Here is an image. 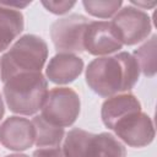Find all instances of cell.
<instances>
[{
  "instance_id": "cell-1",
  "label": "cell",
  "mask_w": 157,
  "mask_h": 157,
  "mask_svg": "<svg viewBox=\"0 0 157 157\" xmlns=\"http://www.w3.org/2000/svg\"><path fill=\"white\" fill-rule=\"evenodd\" d=\"M139 77V65L132 54L128 52L98 56L88 63L85 71L87 86L104 98L131 91Z\"/></svg>"
},
{
  "instance_id": "cell-2",
  "label": "cell",
  "mask_w": 157,
  "mask_h": 157,
  "mask_svg": "<svg viewBox=\"0 0 157 157\" xmlns=\"http://www.w3.org/2000/svg\"><path fill=\"white\" fill-rule=\"evenodd\" d=\"M48 80L42 72H22L4 82L2 94L10 112L18 115L37 114L48 96Z\"/></svg>"
},
{
  "instance_id": "cell-3",
  "label": "cell",
  "mask_w": 157,
  "mask_h": 157,
  "mask_svg": "<svg viewBox=\"0 0 157 157\" xmlns=\"http://www.w3.org/2000/svg\"><path fill=\"white\" fill-rule=\"evenodd\" d=\"M48 44L37 34L21 36L0 58L2 82L22 72H42L48 59Z\"/></svg>"
},
{
  "instance_id": "cell-4",
  "label": "cell",
  "mask_w": 157,
  "mask_h": 157,
  "mask_svg": "<svg viewBox=\"0 0 157 157\" xmlns=\"http://www.w3.org/2000/svg\"><path fill=\"white\" fill-rule=\"evenodd\" d=\"M63 141L65 157H126L124 144L110 132L93 134L74 128L65 134Z\"/></svg>"
},
{
  "instance_id": "cell-5",
  "label": "cell",
  "mask_w": 157,
  "mask_h": 157,
  "mask_svg": "<svg viewBox=\"0 0 157 157\" xmlns=\"http://www.w3.org/2000/svg\"><path fill=\"white\" fill-rule=\"evenodd\" d=\"M81 101L76 91L70 87H54L48 91L40 115L53 125L71 126L80 115Z\"/></svg>"
},
{
  "instance_id": "cell-6",
  "label": "cell",
  "mask_w": 157,
  "mask_h": 157,
  "mask_svg": "<svg viewBox=\"0 0 157 157\" xmlns=\"http://www.w3.org/2000/svg\"><path fill=\"white\" fill-rule=\"evenodd\" d=\"M91 20L80 13L55 20L50 26V38L58 53H82V38Z\"/></svg>"
},
{
  "instance_id": "cell-7",
  "label": "cell",
  "mask_w": 157,
  "mask_h": 157,
  "mask_svg": "<svg viewBox=\"0 0 157 157\" xmlns=\"http://www.w3.org/2000/svg\"><path fill=\"white\" fill-rule=\"evenodd\" d=\"M110 22L118 29L123 45H135L147 39L152 31L148 13L130 4L121 7Z\"/></svg>"
},
{
  "instance_id": "cell-8",
  "label": "cell",
  "mask_w": 157,
  "mask_h": 157,
  "mask_svg": "<svg viewBox=\"0 0 157 157\" xmlns=\"http://www.w3.org/2000/svg\"><path fill=\"white\" fill-rule=\"evenodd\" d=\"M112 130L118 140L135 148L148 146L156 135L151 117L142 110L125 115L115 123Z\"/></svg>"
},
{
  "instance_id": "cell-9",
  "label": "cell",
  "mask_w": 157,
  "mask_h": 157,
  "mask_svg": "<svg viewBox=\"0 0 157 157\" xmlns=\"http://www.w3.org/2000/svg\"><path fill=\"white\" fill-rule=\"evenodd\" d=\"M83 50L94 56H107L118 53L123 42L118 29L109 21H91L82 38Z\"/></svg>"
},
{
  "instance_id": "cell-10",
  "label": "cell",
  "mask_w": 157,
  "mask_h": 157,
  "mask_svg": "<svg viewBox=\"0 0 157 157\" xmlns=\"http://www.w3.org/2000/svg\"><path fill=\"white\" fill-rule=\"evenodd\" d=\"M36 129L32 120L12 115L0 124V144L10 151H26L34 145Z\"/></svg>"
},
{
  "instance_id": "cell-11",
  "label": "cell",
  "mask_w": 157,
  "mask_h": 157,
  "mask_svg": "<svg viewBox=\"0 0 157 157\" xmlns=\"http://www.w3.org/2000/svg\"><path fill=\"white\" fill-rule=\"evenodd\" d=\"M83 60L76 54L58 53L45 67V78L55 85L74 82L83 71Z\"/></svg>"
},
{
  "instance_id": "cell-12",
  "label": "cell",
  "mask_w": 157,
  "mask_h": 157,
  "mask_svg": "<svg viewBox=\"0 0 157 157\" xmlns=\"http://www.w3.org/2000/svg\"><path fill=\"white\" fill-rule=\"evenodd\" d=\"M141 110V103L135 94L130 92L108 97L101 108V118L105 128L113 129L115 123L125 115Z\"/></svg>"
},
{
  "instance_id": "cell-13",
  "label": "cell",
  "mask_w": 157,
  "mask_h": 157,
  "mask_svg": "<svg viewBox=\"0 0 157 157\" xmlns=\"http://www.w3.org/2000/svg\"><path fill=\"white\" fill-rule=\"evenodd\" d=\"M25 17L20 10L0 5V52L9 49L10 44L22 33Z\"/></svg>"
},
{
  "instance_id": "cell-14",
  "label": "cell",
  "mask_w": 157,
  "mask_h": 157,
  "mask_svg": "<svg viewBox=\"0 0 157 157\" xmlns=\"http://www.w3.org/2000/svg\"><path fill=\"white\" fill-rule=\"evenodd\" d=\"M32 123L36 129L34 145L38 148H52V147H59L61 145L65 136L64 128L50 124L40 114L34 115Z\"/></svg>"
},
{
  "instance_id": "cell-15",
  "label": "cell",
  "mask_w": 157,
  "mask_h": 157,
  "mask_svg": "<svg viewBox=\"0 0 157 157\" xmlns=\"http://www.w3.org/2000/svg\"><path fill=\"white\" fill-rule=\"evenodd\" d=\"M140 72L146 77H153L157 72V36L152 34L142 45L134 50Z\"/></svg>"
},
{
  "instance_id": "cell-16",
  "label": "cell",
  "mask_w": 157,
  "mask_h": 157,
  "mask_svg": "<svg viewBox=\"0 0 157 157\" xmlns=\"http://www.w3.org/2000/svg\"><path fill=\"white\" fill-rule=\"evenodd\" d=\"M85 11L97 18H110L123 6L121 0H83Z\"/></svg>"
},
{
  "instance_id": "cell-17",
  "label": "cell",
  "mask_w": 157,
  "mask_h": 157,
  "mask_svg": "<svg viewBox=\"0 0 157 157\" xmlns=\"http://www.w3.org/2000/svg\"><path fill=\"white\" fill-rule=\"evenodd\" d=\"M40 4L44 6V9L54 15H64L67 13L75 5L76 1H69V0H42Z\"/></svg>"
},
{
  "instance_id": "cell-18",
  "label": "cell",
  "mask_w": 157,
  "mask_h": 157,
  "mask_svg": "<svg viewBox=\"0 0 157 157\" xmlns=\"http://www.w3.org/2000/svg\"><path fill=\"white\" fill-rule=\"evenodd\" d=\"M32 157H65L61 150V146L59 147H52V148H37L33 151Z\"/></svg>"
},
{
  "instance_id": "cell-19",
  "label": "cell",
  "mask_w": 157,
  "mask_h": 157,
  "mask_svg": "<svg viewBox=\"0 0 157 157\" xmlns=\"http://www.w3.org/2000/svg\"><path fill=\"white\" fill-rule=\"evenodd\" d=\"M32 1H0L1 6H6V7H11L15 10H21L26 6H28Z\"/></svg>"
},
{
  "instance_id": "cell-20",
  "label": "cell",
  "mask_w": 157,
  "mask_h": 157,
  "mask_svg": "<svg viewBox=\"0 0 157 157\" xmlns=\"http://www.w3.org/2000/svg\"><path fill=\"white\" fill-rule=\"evenodd\" d=\"M130 5L140 10H148V9H153L157 5V2L156 1H130Z\"/></svg>"
},
{
  "instance_id": "cell-21",
  "label": "cell",
  "mask_w": 157,
  "mask_h": 157,
  "mask_svg": "<svg viewBox=\"0 0 157 157\" xmlns=\"http://www.w3.org/2000/svg\"><path fill=\"white\" fill-rule=\"evenodd\" d=\"M4 114H5V104H4V101H2V96L0 94V121L4 118Z\"/></svg>"
},
{
  "instance_id": "cell-22",
  "label": "cell",
  "mask_w": 157,
  "mask_h": 157,
  "mask_svg": "<svg viewBox=\"0 0 157 157\" xmlns=\"http://www.w3.org/2000/svg\"><path fill=\"white\" fill-rule=\"evenodd\" d=\"M5 157H29L28 155H26V153H11V155H7V156H5Z\"/></svg>"
}]
</instances>
